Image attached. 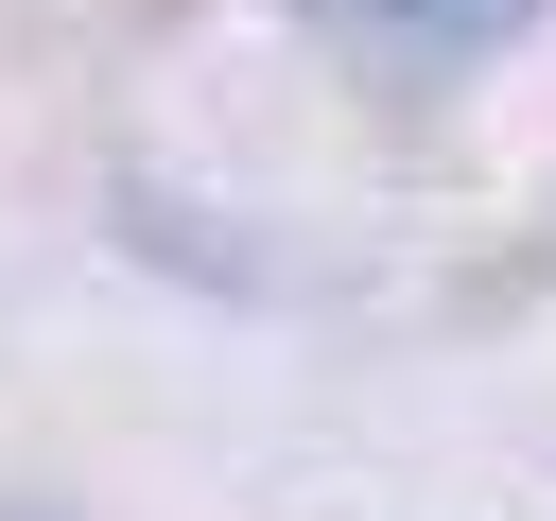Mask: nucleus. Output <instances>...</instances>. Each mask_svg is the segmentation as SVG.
Returning <instances> with one entry per match:
<instances>
[{
  "mask_svg": "<svg viewBox=\"0 0 556 521\" xmlns=\"http://www.w3.org/2000/svg\"><path fill=\"white\" fill-rule=\"evenodd\" d=\"M348 35H382V52H486V35H521V0H330Z\"/></svg>",
  "mask_w": 556,
  "mask_h": 521,
  "instance_id": "1",
  "label": "nucleus"
}]
</instances>
